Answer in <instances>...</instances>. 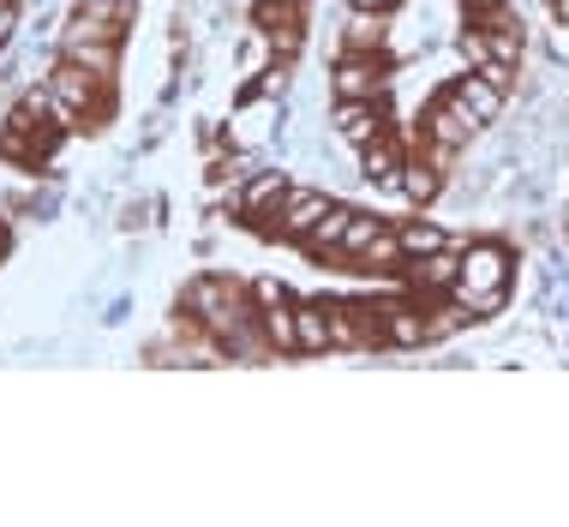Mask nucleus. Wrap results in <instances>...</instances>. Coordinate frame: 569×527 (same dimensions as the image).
Returning <instances> with one entry per match:
<instances>
[{
    "instance_id": "nucleus-1",
    "label": "nucleus",
    "mask_w": 569,
    "mask_h": 527,
    "mask_svg": "<svg viewBox=\"0 0 569 527\" xmlns=\"http://www.w3.org/2000/svg\"><path fill=\"white\" fill-rule=\"evenodd\" d=\"M180 312H187V318L198 324V330L217 336L222 360H228V342H234V336H246V330L258 324L252 288H246L240 276H228V270H204V276H192V282L180 288Z\"/></svg>"
},
{
    "instance_id": "nucleus-2",
    "label": "nucleus",
    "mask_w": 569,
    "mask_h": 527,
    "mask_svg": "<svg viewBox=\"0 0 569 527\" xmlns=\"http://www.w3.org/2000/svg\"><path fill=\"white\" fill-rule=\"evenodd\" d=\"M510 276H516V264H510V246H498V240H473V246H461V264H456V300L468 306V318H498L503 306H510Z\"/></svg>"
},
{
    "instance_id": "nucleus-3",
    "label": "nucleus",
    "mask_w": 569,
    "mask_h": 527,
    "mask_svg": "<svg viewBox=\"0 0 569 527\" xmlns=\"http://www.w3.org/2000/svg\"><path fill=\"white\" fill-rule=\"evenodd\" d=\"M390 54H336L330 97L336 102H390Z\"/></svg>"
},
{
    "instance_id": "nucleus-4",
    "label": "nucleus",
    "mask_w": 569,
    "mask_h": 527,
    "mask_svg": "<svg viewBox=\"0 0 569 527\" xmlns=\"http://www.w3.org/2000/svg\"><path fill=\"white\" fill-rule=\"evenodd\" d=\"M372 324H378V342L383 348H402V354H413V348H426L432 342V324H426V306L413 300V294H390V300H372Z\"/></svg>"
},
{
    "instance_id": "nucleus-5",
    "label": "nucleus",
    "mask_w": 569,
    "mask_h": 527,
    "mask_svg": "<svg viewBox=\"0 0 569 527\" xmlns=\"http://www.w3.org/2000/svg\"><path fill=\"white\" fill-rule=\"evenodd\" d=\"M456 264H461V246H438V252H426V258H402V270H396L390 282L402 294H413L420 306H432L456 288Z\"/></svg>"
},
{
    "instance_id": "nucleus-6",
    "label": "nucleus",
    "mask_w": 569,
    "mask_h": 527,
    "mask_svg": "<svg viewBox=\"0 0 569 527\" xmlns=\"http://www.w3.org/2000/svg\"><path fill=\"white\" fill-rule=\"evenodd\" d=\"M252 24L276 60H300L306 49V0H252Z\"/></svg>"
},
{
    "instance_id": "nucleus-7",
    "label": "nucleus",
    "mask_w": 569,
    "mask_h": 527,
    "mask_svg": "<svg viewBox=\"0 0 569 527\" xmlns=\"http://www.w3.org/2000/svg\"><path fill=\"white\" fill-rule=\"evenodd\" d=\"M330 205H336V198H330V192H318V186H288V198L270 210V222L258 228V235H264V240L300 246L306 235H312V222H318V216H325Z\"/></svg>"
},
{
    "instance_id": "nucleus-8",
    "label": "nucleus",
    "mask_w": 569,
    "mask_h": 527,
    "mask_svg": "<svg viewBox=\"0 0 569 527\" xmlns=\"http://www.w3.org/2000/svg\"><path fill=\"white\" fill-rule=\"evenodd\" d=\"M288 186H295V180H288V168H252V175L234 186V198H228V205H234V216H240L246 228H264L270 210L288 198Z\"/></svg>"
},
{
    "instance_id": "nucleus-9",
    "label": "nucleus",
    "mask_w": 569,
    "mask_h": 527,
    "mask_svg": "<svg viewBox=\"0 0 569 527\" xmlns=\"http://www.w3.org/2000/svg\"><path fill=\"white\" fill-rule=\"evenodd\" d=\"M473 132H480V127H473V120L461 115V108H456V102L438 90V97L420 108V138H413V145H426V150H443V157H456V150L468 145Z\"/></svg>"
},
{
    "instance_id": "nucleus-10",
    "label": "nucleus",
    "mask_w": 569,
    "mask_h": 527,
    "mask_svg": "<svg viewBox=\"0 0 569 527\" xmlns=\"http://www.w3.org/2000/svg\"><path fill=\"white\" fill-rule=\"evenodd\" d=\"M120 49H127L120 37H90V30H60V60H72V67H84L90 79H102V84H114V79H120Z\"/></svg>"
},
{
    "instance_id": "nucleus-11",
    "label": "nucleus",
    "mask_w": 569,
    "mask_h": 527,
    "mask_svg": "<svg viewBox=\"0 0 569 527\" xmlns=\"http://www.w3.org/2000/svg\"><path fill=\"white\" fill-rule=\"evenodd\" d=\"M443 97H450V102L461 108V115H468V120H473V127H480V132H486V127H491V120H498V115H503V90H498V84H491V79H486V72H480V67H473V72H456V79H450V84H443Z\"/></svg>"
},
{
    "instance_id": "nucleus-12",
    "label": "nucleus",
    "mask_w": 569,
    "mask_h": 527,
    "mask_svg": "<svg viewBox=\"0 0 569 527\" xmlns=\"http://www.w3.org/2000/svg\"><path fill=\"white\" fill-rule=\"evenodd\" d=\"M443 162H450L443 150L413 145V150H408V162H402V180H396V192H402L413 210H426V205H432V198L443 192Z\"/></svg>"
},
{
    "instance_id": "nucleus-13",
    "label": "nucleus",
    "mask_w": 569,
    "mask_h": 527,
    "mask_svg": "<svg viewBox=\"0 0 569 527\" xmlns=\"http://www.w3.org/2000/svg\"><path fill=\"white\" fill-rule=\"evenodd\" d=\"M402 162H408V145H402V132H378L372 145H360V175L372 180V186H390L396 192V180H402Z\"/></svg>"
},
{
    "instance_id": "nucleus-14",
    "label": "nucleus",
    "mask_w": 569,
    "mask_h": 527,
    "mask_svg": "<svg viewBox=\"0 0 569 527\" xmlns=\"http://www.w3.org/2000/svg\"><path fill=\"white\" fill-rule=\"evenodd\" d=\"M330 120H336V132L360 150V145H372L378 132H390V102H336Z\"/></svg>"
},
{
    "instance_id": "nucleus-15",
    "label": "nucleus",
    "mask_w": 569,
    "mask_h": 527,
    "mask_svg": "<svg viewBox=\"0 0 569 527\" xmlns=\"http://www.w3.org/2000/svg\"><path fill=\"white\" fill-rule=\"evenodd\" d=\"M348 216H353L348 205H330V210L312 222V235L300 240V252H306V258H318L325 270H342V228H348Z\"/></svg>"
},
{
    "instance_id": "nucleus-16",
    "label": "nucleus",
    "mask_w": 569,
    "mask_h": 527,
    "mask_svg": "<svg viewBox=\"0 0 569 527\" xmlns=\"http://www.w3.org/2000/svg\"><path fill=\"white\" fill-rule=\"evenodd\" d=\"M295 342H300V354H336L325 300H295Z\"/></svg>"
},
{
    "instance_id": "nucleus-17",
    "label": "nucleus",
    "mask_w": 569,
    "mask_h": 527,
    "mask_svg": "<svg viewBox=\"0 0 569 527\" xmlns=\"http://www.w3.org/2000/svg\"><path fill=\"white\" fill-rule=\"evenodd\" d=\"M390 12H353L342 24V42H336V54H383V42H390Z\"/></svg>"
},
{
    "instance_id": "nucleus-18",
    "label": "nucleus",
    "mask_w": 569,
    "mask_h": 527,
    "mask_svg": "<svg viewBox=\"0 0 569 527\" xmlns=\"http://www.w3.org/2000/svg\"><path fill=\"white\" fill-rule=\"evenodd\" d=\"M258 330H264V348H270V360H295L300 354V342H295V300L288 306H264V312H258Z\"/></svg>"
},
{
    "instance_id": "nucleus-19",
    "label": "nucleus",
    "mask_w": 569,
    "mask_h": 527,
    "mask_svg": "<svg viewBox=\"0 0 569 527\" xmlns=\"http://www.w3.org/2000/svg\"><path fill=\"white\" fill-rule=\"evenodd\" d=\"M396 240H402V258H426V252H438V246H456L432 216H402V222H396Z\"/></svg>"
},
{
    "instance_id": "nucleus-20",
    "label": "nucleus",
    "mask_w": 569,
    "mask_h": 527,
    "mask_svg": "<svg viewBox=\"0 0 569 527\" xmlns=\"http://www.w3.org/2000/svg\"><path fill=\"white\" fill-rule=\"evenodd\" d=\"M383 235V216H372V210H353L348 216V228H342V270H353L360 264V252L372 246Z\"/></svg>"
},
{
    "instance_id": "nucleus-21",
    "label": "nucleus",
    "mask_w": 569,
    "mask_h": 527,
    "mask_svg": "<svg viewBox=\"0 0 569 527\" xmlns=\"http://www.w3.org/2000/svg\"><path fill=\"white\" fill-rule=\"evenodd\" d=\"M252 288V306L258 312H264V306H288L295 300V294H288V282H276V276H258V282H246Z\"/></svg>"
},
{
    "instance_id": "nucleus-22",
    "label": "nucleus",
    "mask_w": 569,
    "mask_h": 527,
    "mask_svg": "<svg viewBox=\"0 0 569 527\" xmlns=\"http://www.w3.org/2000/svg\"><path fill=\"white\" fill-rule=\"evenodd\" d=\"M461 54H468V67H480V60H486V37H480V24L461 30Z\"/></svg>"
},
{
    "instance_id": "nucleus-23",
    "label": "nucleus",
    "mask_w": 569,
    "mask_h": 527,
    "mask_svg": "<svg viewBox=\"0 0 569 527\" xmlns=\"http://www.w3.org/2000/svg\"><path fill=\"white\" fill-rule=\"evenodd\" d=\"M12 30H19V0H0V42H7Z\"/></svg>"
},
{
    "instance_id": "nucleus-24",
    "label": "nucleus",
    "mask_w": 569,
    "mask_h": 527,
    "mask_svg": "<svg viewBox=\"0 0 569 527\" xmlns=\"http://www.w3.org/2000/svg\"><path fill=\"white\" fill-rule=\"evenodd\" d=\"M473 19H486V12H510V0H468Z\"/></svg>"
},
{
    "instance_id": "nucleus-25",
    "label": "nucleus",
    "mask_w": 569,
    "mask_h": 527,
    "mask_svg": "<svg viewBox=\"0 0 569 527\" xmlns=\"http://www.w3.org/2000/svg\"><path fill=\"white\" fill-rule=\"evenodd\" d=\"M348 7H353V12H396L402 0H348Z\"/></svg>"
},
{
    "instance_id": "nucleus-26",
    "label": "nucleus",
    "mask_w": 569,
    "mask_h": 527,
    "mask_svg": "<svg viewBox=\"0 0 569 527\" xmlns=\"http://www.w3.org/2000/svg\"><path fill=\"white\" fill-rule=\"evenodd\" d=\"M551 12H558V24H569V0H551Z\"/></svg>"
}]
</instances>
